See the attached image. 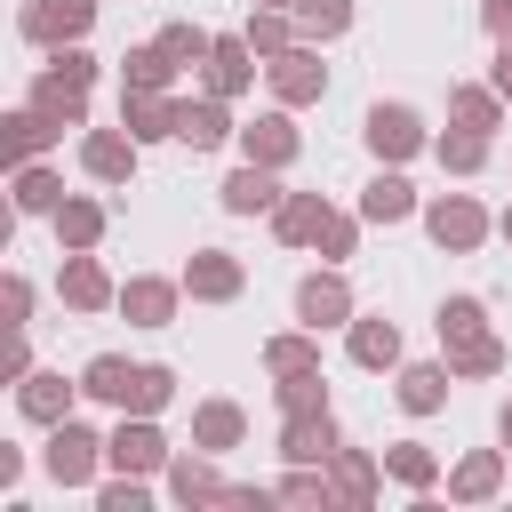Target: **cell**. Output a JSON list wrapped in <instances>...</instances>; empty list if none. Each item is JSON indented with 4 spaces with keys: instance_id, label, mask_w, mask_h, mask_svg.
Wrapping results in <instances>:
<instances>
[{
    "instance_id": "obj_22",
    "label": "cell",
    "mask_w": 512,
    "mask_h": 512,
    "mask_svg": "<svg viewBox=\"0 0 512 512\" xmlns=\"http://www.w3.org/2000/svg\"><path fill=\"white\" fill-rule=\"evenodd\" d=\"M64 296H72V304H104V272H96V264L80 256V264L64 272Z\"/></svg>"
},
{
    "instance_id": "obj_25",
    "label": "cell",
    "mask_w": 512,
    "mask_h": 512,
    "mask_svg": "<svg viewBox=\"0 0 512 512\" xmlns=\"http://www.w3.org/2000/svg\"><path fill=\"white\" fill-rule=\"evenodd\" d=\"M64 392H72V384H56V376H32V384H24V408H32V416H64Z\"/></svg>"
},
{
    "instance_id": "obj_29",
    "label": "cell",
    "mask_w": 512,
    "mask_h": 512,
    "mask_svg": "<svg viewBox=\"0 0 512 512\" xmlns=\"http://www.w3.org/2000/svg\"><path fill=\"white\" fill-rule=\"evenodd\" d=\"M16 208H56V176H40V168H32V176L16 184Z\"/></svg>"
},
{
    "instance_id": "obj_30",
    "label": "cell",
    "mask_w": 512,
    "mask_h": 512,
    "mask_svg": "<svg viewBox=\"0 0 512 512\" xmlns=\"http://www.w3.org/2000/svg\"><path fill=\"white\" fill-rule=\"evenodd\" d=\"M56 224H64V240H96V208H56Z\"/></svg>"
},
{
    "instance_id": "obj_9",
    "label": "cell",
    "mask_w": 512,
    "mask_h": 512,
    "mask_svg": "<svg viewBox=\"0 0 512 512\" xmlns=\"http://www.w3.org/2000/svg\"><path fill=\"white\" fill-rule=\"evenodd\" d=\"M432 232H440L448 248H472V240H480V208H472V200H440V208H432Z\"/></svg>"
},
{
    "instance_id": "obj_34",
    "label": "cell",
    "mask_w": 512,
    "mask_h": 512,
    "mask_svg": "<svg viewBox=\"0 0 512 512\" xmlns=\"http://www.w3.org/2000/svg\"><path fill=\"white\" fill-rule=\"evenodd\" d=\"M272 368H280V376H304L312 352H304V344H272Z\"/></svg>"
},
{
    "instance_id": "obj_37",
    "label": "cell",
    "mask_w": 512,
    "mask_h": 512,
    "mask_svg": "<svg viewBox=\"0 0 512 512\" xmlns=\"http://www.w3.org/2000/svg\"><path fill=\"white\" fill-rule=\"evenodd\" d=\"M488 24H496V32H512V0H496V8H488Z\"/></svg>"
},
{
    "instance_id": "obj_7",
    "label": "cell",
    "mask_w": 512,
    "mask_h": 512,
    "mask_svg": "<svg viewBox=\"0 0 512 512\" xmlns=\"http://www.w3.org/2000/svg\"><path fill=\"white\" fill-rule=\"evenodd\" d=\"M176 136L192 152H208V144H224V112L216 104H176Z\"/></svg>"
},
{
    "instance_id": "obj_13",
    "label": "cell",
    "mask_w": 512,
    "mask_h": 512,
    "mask_svg": "<svg viewBox=\"0 0 512 512\" xmlns=\"http://www.w3.org/2000/svg\"><path fill=\"white\" fill-rule=\"evenodd\" d=\"M400 352V336H392V320H360L352 328V360H368V368H384Z\"/></svg>"
},
{
    "instance_id": "obj_18",
    "label": "cell",
    "mask_w": 512,
    "mask_h": 512,
    "mask_svg": "<svg viewBox=\"0 0 512 512\" xmlns=\"http://www.w3.org/2000/svg\"><path fill=\"white\" fill-rule=\"evenodd\" d=\"M280 96H320V64L312 56H280Z\"/></svg>"
},
{
    "instance_id": "obj_19",
    "label": "cell",
    "mask_w": 512,
    "mask_h": 512,
    "mask_svg": "<svg viewBox=\"0 0 512 512\" xmlns=\"http://www.w3.org/2000/svg\"><path fill=\"white\" fill-rule=\"evenodd\" d=\"M128 160H136V152H128L120 136H88V168H96V176H128Z\"/></svg>"
},
{
    "instance_id": "obj_24",
    "label": "cell",
    "mask_w": 512,
    "mask_h": 512,
    "mask_svg": "<svg viewBox=\"0 0 512 512\" xmlns=\"http://www.w3.org/2000/svg\"><path fill=\"white\" fill-rule=\"evenodd\" d=\"M400 400L408 408H440V368H408L400 376Z\"/></svg>"
},
{
    "instance_id": "obj_36",
    "label": "cell",
    "mask_w": 512,
    "mask_h": 512,
    "mask_svg": "<svg viewBox=\"0 0 512 512\" xmlns=\"http://www.w3.org/2000/svg\"><path fill=\"white\" fill-rule=\"evenodd\" d=\"M456 112H464V128H488V112H496V104H488V96H456Z\"/></svg>"
},
{
    "instance_id": "obj_8",
    "label": "cell",
    "mask_w": 512,
    "mask_h": 512,
    "mask_svg": "<svg viewBox=\"0 0 512 512\" xmlns=\"http://www.w3.org/2000/svg\"><path fill=\"white\" fill-rule=\"evenodd\" d=\"M272 200H280V192H272V176H264L256 160H248V168L224 184V208H240V216H256V208H272Z\"/></svg>"
},
{
    "instance_id": "obj_23",
    "label": "cell",
    "mask_w": 512,
    "mask_h": 512,
    "mask_svg": "<svg viewBox=\"0 0 512 512\" xmlns=\"http://www.w3.org/2000/svg\"><path fill=\"white\" fill-rule=\"evenodd\" d=\"M128 312H136L144 328H152V320H168V288H160V280H136V288H128Z\"/></svg>"
},
{
    "instance_id": "obj_4",
    "label": "cell",
    "mask_w": 512,
    "mask_h": 512,
    "mask_svg": "<svg viewBox=\"0 0 512 512\" xmlns=\"http://www.w3.org/2000/svg\"><path fill=\"white\" fill-rule=\"evenodd\" d=\"M88 16H96V0H40L24 16V32L32 40H72V32H88Z\"/></svg>"
},
{
    "instance_id": "obj_33",
    "label": "cell",
    "mask_w": 512,
    "mask_h": 512,
    "mask_svg": "<svg viewBox=\"0 0 512 512\" xmlns=\"http://www.w3.org/2000/svg\"><path fill=\"white\" fill-rule=\"evenodd\" d=\"M440 160H448V168H480V136H456V144H440Z\"/></svg>"
},
{
    "instance_id": "obj_31",
    "label": "cell",
    "mask_w": 512,
    "mask_h": 512,
    "mask_svg": "<svg viewBox=\"0 0 512 512\" xmlns=\"http://www.w3.org/2000/svg\"><path fill=\"white\" fill-rule=\"evenodd\" d=\"M392 472H400V480H432V456H424V448H392Z\"/></svg>"
},
{
    "instance_id": "obj_15",
    "label": "cell",
    "mask_w": 512,
    "mask_h": 512,
    "mask_svg": "<svg viewBox=\"0 0 512 512\" xmlns=\"http://www.w3.org/2000/svg\"><path fill=\"white\" fill-rule=\"evenodd\" d=\"M328 448H336L328 416H320V424H312V416H296V424H288V456H296V464H312V456H328Z\"/></svg>"
},
{
    "instance_id": "obj_11",
    "label": "cell",
    "mask_w": 512,
    "mask_h": 512,
    "mask_svg": "<svg viewBox=\"0 0 512 512\" xmlns=\"http://www.w3.org/2000/svg\"><path fill=\"white\" fill-rule=\"evenodd\" d=\"M288 152H296V128H288V120H256V128H248V160H256V168H272V160H288Z\"/></svg>"
},
{
    "instance_id": "obj_3",
    "label": "cell",
    "mask_w": 512,
    "mask_h": 512,
    "mask_svg": "<svg viewBox=\"0 0 512 512\" xmlns=\"http://www.w3.org/2000/svg\"><path fill=\"white\" fill-rule=\"evenodd\" d=\"M80 96H88V56H64V64L40 80V112H64V120H80Z\"/></svg>"
},
{
    "instance_id": "obj_17",
    "label": "cell",
    "mask_w": 512,
    "mask_h": 512,
    "mask_svg": "<svg viewBox=\"0 0 512 512\" xmlns=\"http://www.w3.org/2000/svg\"><path fill=\"white\" fill-rule=\"evenodd\" d=\"M208 64H216V88H224V96H232V88L248 80V48H240V40H224V48H208Z\"/></svg>"
},
{
    "instance_id": "obj_6",
    "label": "cell",
    "mask_w": 512,
    "mask_h": 512,
    "mask_svg": "<svg viewBox=\"0 0 512 512\" xmlns=\"http://www.w3.org/2000/svg\"><path fill=\"white\" fill-rule=\"evenodd\" d=\"M368 144H376V152H392V160H400V152H416V112L376 104V112H368Z\"/></svg>"
},
{
    "instance_id": "obj_32",
    "label": "cell",
    "mask_w": 512,
    "mask_h": 512,
    "mask_svg": "<svg viewBox=\"0 0 512 512\" xmlns=\"http://www.w3.org/2000/svg\"><path fill=\"white\" fill-rule=\"evenodd\" d=\"M160 48H168V56H208V40H200V32H184V24H176V32H160Z\"/></svg>"
},
{
    "instance_id": "obj_28",
    "label": "cell",
    "mask_w": 512,
    "mask_h": 512,
    "mask_svg": "<svg viewBox=\"0 0 512 512\" xmlns=\"http://www.w3.org/2000/svg\"><path fill=\"white\" fill-rule=\"evenodd\" d=\"M296 8H304V24H312V32H344V16H352L344 0H296Z\"/></svg>"
},
{
    "instance_id": "obj_1",
    "label": "cell",
    "mask_w": 512,
    "mask_h": 512,
    "mask_svg": "<svg viewBox=\"0 0 512 512\" xmlns=\"http://www.w3.org/2000/svg\"><path fill=\"white\" fill-rule=\"evenodd\" d=\"M280 232H288V240H320L328 256H344V240H352L344 216H328L320 200H288V208H280Z\"/></svg>"
},
{
    "instance_id": "obj_27",
    "label": "cell",
    "mask_w": 512,
    "mask_h": 512,
    "mask_svg": "<svg viewBox=\"0 0 512 512\" xmlns=\"http://www.w3.org/2000/svg\"><path fill=\"white\" fill-rule=\"evenodd\" d=\"M8 144H16V152H40V144H48V112H16V120H8Z\"/></svg>"
},
{
    "instance_id": "obj_21",
    "label": "cell",
    "mask_w": 512,
    "mask_h": 512,
    "mask_svg": "<svg viewBox=\"0 0 512 512\" xmlns=\"http://www.w3.org/2000/svg\"><path fill=\"white\" fill-rule=\"evenodd\" d=\"M128 384H136L128 360H96V368H88V392H104V400H128Z\"/></svg>"
},
{
    "instance_id": "obj_20",
    "label": "cell",
    "mask_w": 512,
    "mask_h": 512,
    "mask_svg": "<svg viewBox=\"0 0 512 512\" xmlns=\"http://www.w3.org/2000/svg\"><path fill=\"white\" fill-rule=\"evenodd\" d=\"M192 288H200V296H232V288H240V272H232L224 256H200V264H192Z\"/></svg>"
},
{
    "instance_id": "obj_5",
    "label": "cell",
    "mask_w": 512,
    "mask_h": 512,
    "mask_svg": "<svg viewBox=\"0 0 512 512\" xmlns=\"http://www.w3.org/2000/svg\"><path fill=\"white\" fill-rule=\"evenodd\" d=\"M88 464H96V440H88L80 424H56V440H48V472H56V480H88Z\"/></svg>"
},
{
    "instance_id": "obj_38",
    "label": "cell",
    "mask_w": 512,
    "mask_h": 512,
    "mask_svg": "<svg viewBox=\"0 0 512 512\" xmlns=\"http://www.w3.org/2000/svg\"><path fill=\"white\" fill-rule=\"evenodd\" d=\"M504 440H512V408H504Z\"/></svg>"
},
{
    "instance_id": "obj_35",
    "label": "cell",
    "mask_w": 512,
    "mask_h": 512,
    "mask_svg": "<svg viewBox=\"0 0 512 512\" xmlns=\"http://www.w3.org/2000/svg\"><path fill=\"white\" fill-rule=\"evenodd\" d=\"M200 432H208V440H232V432H240V416H232V408H208V416H200Z\"/></svg>"
},
{
    "instance_id": "obj_10",
    "label": "cell",
    "mask_w": 512,
    "mask_h": 512,
    "mask_svg": "<svg viewBox=\"0 0 512 512\" xmlns=\"http://www.w3.org/2000/svg\"><path fill=\"white\" fill-rule=\"evenodd\" d=\"M128 128H136V136H176V104H160L152 88H136V96H128Z\"/></svg>"
},
{
    "instance_id": "obj_14",
    "label": "cell",
    "mask_w": 512,
    "mask_h": 512,
    "mask_svg": "<svg viewBox=\"0 0 512 512\" xmlns=\"http://www.w3.org/2000/svg\"><path fill=\"white\" fill-rule=\"evenodd\" d=\"M360 208H368V216H376V224H392V216H408V208H416V200H408V184H400V176H376V184H368V200H360Z\"/></svg>"
},
{
    "instance_id": "obj_2",
    "label": "cell",
    "mask_w": 512,
    "mask_h": 512,
    "mask_svg": "<svg viewBox=\"0 0 512 512\" xmlns=\"http://www.w3.org/2000/svg\"><path fill=\"white\" fill-rule=\"evenodd\" d=\"M440 336L456 344V368H496V344L480 336V304H448L440 312Z\"/></svg>"
},
{
    "instance_id": "obj_26",
    "label": "cell",
    "mask_w": 512,
    "mask_h": 512,
    "mask_svg": "<svg viewBox=\"0 0 512 512\" xmlns=\"http://www.w3.org/2000/svg\"><path fill=\"white\" fill-rule=\"evenodd\" d=\"M112 456H120V464H136V472H144V464H160V440H152V432H144V424H136V432H120V440H112Z\"/></svg>"
},
{
    "instance_id": "obj_16",
    "label": "cell",
    "mask_w": 512,
    "mask_h": 512,
    "mask_svg": "<svg viewBox=\"0 0 512 512\" xmlns=\"http://www.w3.org/2000/svg\"><path fill=\"white\" fill-rule=\"evenodd\" d=\"M168 72H176V56H168V48H136V56H128V80H136V88H160Z\"/></svg>"
},
{
    "instance_id": "obj_12",
    "label": "cell",
    "mask_w": 512,
    "mask_h": 512,
    "mask_svg": "<svg viewBox=\"0 0 512 512\" xmlns=\"http://www.w3.org/2000/svg\"><path fill=\"white\" fill-rule=\"evenodd\" d=\"M296 312L320 328V320H344V280H304V296H296Z\"/></svg>"
}]
</instances>
